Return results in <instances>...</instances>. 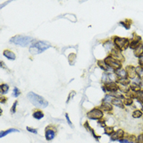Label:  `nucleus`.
I'll return each mask as SVG.
<instances>
[{
	"label": "nucleus",
	"mask_w": 143,
	"mask_h": 143,
	"mask_svg": "<svg viewBox=\"0 0 143 143\" xmlns=\"http://www.w3.org/2000/svg\"><path fill=\"white\" fill-rule=\"evenodd\" d=\"M104 133L106 134H107V135L111 136L114 133V128H113V127H108V126L105 127H104Z\"/></svg>",
	"instance_id": "23"
},
{
	"label": "nucleus",
	"mask_w": 143,
	"mask_h": 143,
	"mask_svg": "<svg viewBox=\"0 0 143 143\" xmlns=\"http://www.w3.org/2000/svg\"><path fill=\"white\" fill-rule=\"evenodd\" d=\"M119 141H120V143H132L127 138H122V139L119 140Z\"/></svg>",
	"instance_id": "36"
},
{
	"label": "nucleus",
	"mask_w": 143,
	"mask_h": 143,
	"mask_svg": "<svg viewBox=\"0 0 143 143\" xmlns=\"http://www.w3.org/2000/svg\"><path fill=\"white\" fill-rule=\"evenodd\" d=\"M130 90L132 91H134V92H138L139 91H141V87L139 84H136V83H132L130 87H129Z\"/></svg>",
	"instance_id": "21"
},
{
	"label": "nucleus",
	"mask_w": 143,
	"mask_h": 143,
	"mask_svg": "<svg viewBox=\"0 0 143 143\" xmlns=\"http://www.w3.org/2000/svg\"><path fill=\"white\" fill-rule=\"evenodd\" d=\"M56 136V131L51 128H49V127H48L46 129H45V137L46 138L47 141H51L53 140Z\"/></svg>",
	"instance_id": "10"
},
{
	"label": "nucleus",
	"mask_w": 143,
	"mask_h": 143,
	"mask_svg": "<svg viewBox=\"0 0 143 143\" xmlns=\"http://www.w3.org/2000/svg\"><path fill=\"white\" fill-rule=\"evenodd\" d=\"M105 63L113 70H118V69H120L122 67V65H121V63L114 60L113 57H111L110 55L106 57V59L104 60Z\"/></svg>",
	"instance_id": "6"
},
{
	"label": "nucleus",
	"mask_w": 143,
	"mask_h": 143,
	"mask_svg": "<svg viewBox=\"0 0 143 143\" xmlns=\"http://www.w3.org/2000/svg\"><path fill=\"white\" fill-rule=\"evenodd\" d=\"M76 58H77V56H76V55H75V54L71 53V54H70V55H69L68 59H69V63H70V65L74 64V63H75V61H76Z\"/></svg>",
	"instance_id": "26"
},
{
	"label": "nucleus",
	"mask_w": 143,
	"mask_h": 143,
	"mask_svg": "<svg viewBox=\"0 0 143 143\" xmlns=\"http://www.w3.org/2000/svg\"><path fill=\"white\" fill-rule=\"evenodd\" d=\"M114 73L117 77H119V78H127V74L126 70L120 68V69L114 70Z\"/></svg>",
	"instance_id": "13"
},
{
	"label": "nucleus",
	"mask_w": 143,
	"mask_h": 143,
	"mask_svg": "<svg viewBox=\"0 0 143 143\" xmlns=\"http://www.w3.org/2000/svg\"><path fill=\"white\" fill-rule=\"evenodd\" d=\"M125 135V132L124 131L123 129H118L117 131H115L111 136H110V140L111 141H119L122 138H124Z\"/></svg>",
	"instance_id": "8"
},
{
	"label": "nucleus",
	"mask_w": 143,
	"mask_h": 143,
	"mask_svg": "<svg viewBox=\"0 0 143 143\" xmlns=\"http://www.w3.org/2000/svg\"><path fill=\"white\" fill-rule=\"evenodd\" d=\"M141 38L140 36H138L136 35V38H134L129 44V47L132 49H134L136 48L140 45V42H141Z\"/></svg>",
	"instance_id": "12"
},
{
	"label": "nucleus",
	"mask_w": 143,
	"mask_h": 143,
	"mask_svg": "<svg viewBox=\"0 0 143 143\" xmlns=\"http://www.w3.org/2000/svg\"><path fill=\"white\" fill-rule=\"evenodd\" d=\"M120 25H122L125 29H130V24H127V20H126V21H120V23H119Z\"/></svg>",
	"instance_id": "32"
},
{
	"label": "nucleus",
	"mask_w": 143,
	"mask_h": 143,
	"mask_svg": "<svg viewBox=\"0 0 143 143\" xmlns=\"http://www.w3.org/2000/svg\"><path fill=\"white\" fill-rule=\"evenodd\" d=\"M12 132H19V131L17 129H15V128H10L6 131H1V134H0V137L3 138L6 135H7L8 134L10 133H12Z\"/></svg>",
	"instance_id": "22"
},
{
	"label": "nucleus",
	"mask_w": 143,
	"mask_h": 143,
	"mask_svg": "<svg viewBox=\"0 0 143 143\" xmlns=\"http://www.w3.org/2000/svg\"><path fill=\"white\" fill-rule=\"evenodd\" d=\"M7 100V98H6L5 96H1V103H6Z\"/></svg>",
	"instance_id": "39"
},
{
	"label": "nucleus",
	"mask_w": 143,
	"mask_h": 143,
	"mask_svg": "<svg viewBox=\"0 0 143 143\" xmlns=\"http://www.w3.org/2000/svg\"><path fill=\"white\" fill-rule=\"evenodd\" d=\"M20 94H21V91L17 88H13V95H12L13 97H18Z\"/></svg>",
	"instance_id": "31"
},
{
	"label": "nucleus",
	"mask_w": 143,
	"mask_h": 143,
	"mask_svg": "<svg viewBox=\"0 0 143 143\" xmlns=\"http://www.w3.org/2000/svg\"><path fill=\"white\" fill-rule=\"evenodd\" d=\"M98 124H100L102 127H106V122H105V120H99V121H98Z\"/></svg>",
	"instance_id": "37"
},
{
	"label": "nucleus",
	"mask_w": 143,
	"mask_h": 143,
	"mask_svg": "<svg viewBox=\"0 0 143 143\" xmlns=\"http://www.w3.org/2000/svg\"><path fill=\"white\" fill-rule=\"evenodd\" d=\"M142 116V112L141 110H134L133 113H132V117L134 118H140Z\"/></svg>",
	"instance_id": "28"
},
{
	"label": "nucleus",
	"mask_w": 143,
	"mask_h": 143,
	"mask_svg": "<svg viewBox=\"0 0 143 143\" xmlns=\"http://www.w3.org/2000/svg\"><path fill=\"white\" fill-rule=\"evenodd\" d=\"M134 143H143V133L138 134L136 137V140Z\"/></svg>",
	"instance_id": "30"
},
{
	"label": "nucleus",
	"mask_w": 143,
	"mask_h": 143,
	"mask_svg": "<svg viewBox=\"0 0 143 143\" xmlns=\"http://www.w3.org/2000/svg\"><path fill=\"white\" fill-rule=\"evenodd\" d=\"M102 89L103 90V91H104V92H106V91H106V87H105V85L102 86Z\"/></svg>",
	"instance_id": "41"
},
{
	"label": "nucleus",
	"mask_w": 143,
	"mask_h": 143,
	"mask_svg": "<svg viewBox=\"0 0 143 143\" xmlns=\"http://www.w3.org/2000/svg\"><path fill=\"white\" fill-rule=\"evenodd\" d=\"M113 39L114 45L120 51H124V50L127 49V47L129 46L130 41L127 38H120V37H118V36H114V37H113Z\"/></svg>",
	"instance_id": "4"
},
{
	"label": "nucleus",
	"mask_w": 143,
	"mask_h": 143,
	"mask_svg": "<svg viewBox=\"0 0 143 143\" xmlns=\"http://www.w3.org/2000/svg\"><path fill=\"white\" fill-rule=\"evenodd\" d=\"M123 103L124 106H131L133 103V99L131 98H124Z\"/></svg>",
	"instance_id": "29"
},
{
	"label": "nucleus",
	"mask_w": 143,
	"mask_h": 143,
	"mask_svg": "<svg viewBox=\"0 0 143 143\" xmlns=\"http://www.w3.org/2000/svg\"><path fill=\"white\" fill-rule=\"evenodd\" d=\"M27 130L31 132V133H33V134H38V131L33 127H27Z\"/></svg>",
	"instance_id": "34"
},
{
	"label": "nucleus",
	"mask_w": 143,
	"mask_h": 143,
	"mask_svg": "<svg viewBox=\"0 0 143 143\" xmlns=\"http://www.w3.org/2000/svg\"><path fill=\"white\" fill-rule=\"evenodd\" d=\"M111 103L113 105H114L115 106L124 109V103L121 101V99H117V98H113L112 99V101H111Z\"/></svg>",
	"instance_id": "18"
},
{
	"label": "nucleus",
	"mask_w": 143,
	"mask_h": 143,
	"mask_svg": "<svg viewBox=\"0 0 143 143\" xmlns=\"http://www.w3.org/2000/svg\"><path fill=\"white\" fill-rule=\"evenodd\" d=\"M110 56L111 57H113L114 60H117L120 63L124 60V58L122 53H120V50L118 49L117 48H113V49H111V51H110Z\"/></svg>",
	"instance_id": "7"
},
{
	"label": "nucleus",
	"mask_w": 143,
	"mask_h": 143,
	"mask_svg": "<svg viewBox=\"0 0 143 143\" xmlns=\"http://www.w3.org/2000/svg\"><path fill=\"white\" fill-rule=\"evenodd\" d=\"M134 55L136 57H140L141 55H143V45L140 44L136 49H134Z\"/></svg>",
	"instance_id": "16"
},
{
	"label": "nucleus",
	"mask_w": 143,
	"mask_h": 143,
	"mask_svg": "<svg viewBox=\"0 0 143 143\" xmlns=\"http://www.w3.org/2000/svg\"><path fill=\"white\" fill-rule=\"evenodd\" d=\"M27 99H29V101L35 106L38 108H45L46 106H48L49 105V103L48 101L44 99L41 95L34 93V92H29L27 94Z\"/></svg>",
	"instance_id": "1"
},
{
	"label": "nucleus",
	"mask_w": 143,
	"mask_h": 143,
	"mask_svg": "<svg viewBox=\"0 0 143 143\" xmlns=\"http://www.w3.org/2000/svg\"><path fill=\"white\" fill-rule=\"evenodd\" d=\"M17 103H18L17 101H15L14 103H13V106L11 107V113H16V107H17Z\"/></svg>",
	"instance_id": "35"
},
{
	"label": "nucleus",
	"mask_w": 143,
	"mask_h": 143,
	"mask_svg": "<svg viewBox=\"0 0 143 143\" xmlns=\"http://www.w3.org/2000/svg\"><path fill=\"white\" fill-rule=\"evenodd\" d=\"M33 38L31 36H25V35H16L10 38V41L15 45L25 47L29 45L33 41Z\"/></svg>",
	"instance_id": "3"
},
{
	"label": "nucleus",
	"mask_w": 143,
	"mask_h": 143,
	"mask_svg": "<svg viewBox=\"0 0 143 143\" xmlns=\"http://www.w3.org/2000/svg\"><path fill=\"white\" fill-rule=\"evenodd\" d=\"M116 81L122 86H127L130 84V80L128 78H119Z\"/></svg>",
	"instance_id": "19"
},
{
	"label": "nucleus",
	"mask_w": 143,
	"mask_h": 143,
	"mask_svg": "<svg viewBox=\"0 0 143 143\" xmlns=\"http://www.w3.org/2000/svg\"><path fill=\"white\" fill-rule=\"evenodd\" d=\"M1 67H3V68H5V69H6V67L5 66V63H4V62L3 61H1Z\"/></svg>",
	"instance_id": "40"
},
{
	"label": "nucleus",
	"mask_w": 143,
	"mask_h": 143,
	"mask_svg": "<svg viewBox=\"0 0 143 143\" xmlns=\"http://www.w3.org/2000/svg\"><path fill=\"white\" fill-rule=\"evenodd\" d=\"M87 117L90 120H101L103 117V112L99 108H94L87 113Z\"/></svg>",
	"instance_id": "5"
},
{
	"label": "nucleus",
	"mask_w": 143,
	"mask_h": 143,
	"mask_svg": "<svg viewBox=\"0 0 143 143\" xmlns=\"http://www.w3.org/2000/svg\"><path fill=\"white\" fill-rule=\"evenodd\" d=\"M126 71H127V77H130L131 79H134V78L136 77V76H137L136 70H135V67H134L133 66H131V65L127 66Z\"/></svg>",
	"instance_id": "11"
},
{
	"label": "nucleus",
	"mask_w": 143,
	"mask_h": 143,
	"mask_svg": "<svg viewBox=\"0 0 143 143\" xmlns=\"http://www.w3.org/2000/svg\"><path fill=\"white\" fill-rule=\"evenodd\" d=\"M104 85L106 91L109 92H117L119 90V86L115 82H106Z\"/></svg>",
	"instance_id": "9"
},
{
	"label": "nucleus",
	"mask_w": 143,
	"mask_h": 143,
	"mask_svg": "<svg viewBox=\"0 0 143 143\" xmlns=\"http://www.w3.org/2000/svg\"><path fill=\"white\" fill-rule=\"evenodd\" d=\"M3 56L5 57H6L8 60H15L16 59V55L13 52L10 51V50H8V49H6L3 51Z\"/></svg>",
	"instance_id": "14"
},
{
	"label": "nucleus",
	"mask_w": 143,
	"mask_h": 143,
	"mask_svg": "<svg viewBox=\"0 0 143 143\" xmlns=\"http://www.w3.org/2000/svg\"><path fill=\"white\" fill-rule=\"evenodd\" d=\"M138 63H139L140 66L143 67V55H141V56L138 58Z\"/></svg>",
	"instance_id": "38"
},
{
	"label": "nucleus",
	"mask_w": 143,
	"mask_h": 143,
	"mask_svg": "<svg viewBox=\"0 0 143 143\" xmlns=\"http://www.w3.org/2000/svg\"><path fill=\"white\" fill-rule=\"evenodd\" d=\"M9 85L7 84H2L1 86H0V89H1V95L6 94L8 91H9Z\"/></svg>",
	"instance_id": "25"
},
{
	"label": "nucleus",
	"mask_w": 143,
	"mask_h": 143,
	"mask_svg": "<svg viewBox=\"0 0 143 143\" xmlns=\"http://www.w3.org/2000/svg\"><path fill=\"white\" fill-rule=\"evenodd\" d=\"M32 116H33V117L35 118L36 120H41V119H42V118L44 117L45 115H44V113H42V111H41V110H36V111H34V112L33 113Z\"/></svg>",
	"instance_id": "20"
},
{
	"label": "nucleus",
	"mask_w": 143,
	"mask_h": 143,
	"mask_svg": "<svg viewBox=\"0 0 143 143\" xmlns=\"http://www.w3.org/2000/svg\"><path fill=\"white\" fill-rule=\"evenodd\" d=\"M97 64H98V66H99L103 71L107 72L108 70H110V69H111V68L105 63L104 60H98V61H97Z\"/></svg>",
	"instance_id": "17"
},
{
	"label": "nucleus",
	"mask_w": 143,
	"mask_h": 143,
	"mask_svg": "<svg viewBox=\"0 0 143 143\" xmlns=\"http://www.w3.org/2000/svg\"><path fill=\"white\" fill-rule=\"evenodd\" d=\"M51 47V45L48 41H38L34 42L29 48V52L31 54H39L48 49Z\"/></svg>",
	"instance_id": "2"
},
{
	"label": "nucleus",
	"mask_w": 143,
	"mask_h": 143,
	"mask_svg": "<svg viewBox=\"0 0 143 143\" xmlns=\"http://www.w3.org/2000/svg\"><path fill=\"white\" fill-rule=\"evenodd\" d=\"M65 117H66V119H67V124H69V126L70 127H74V125H73V124H72V122L70 121V117H69V116H68V113H65Z\"/></svg>",
	"instance_id": "33"
},
{
	"label": "nucleus",
	"mask_w": 143,
	"mask_h": 143,
	"mask_svg": "<svg viewBox=\"0 0 143 143\" xmlns=\"http://www.w3.org/2000/svg\"><path fill=\"white\" fill-rule=\"evenodd\" d=\"M136 70V74H137V76L141 78V79H143V67L141 66H138L135 68Z\"/></svg>",
	"instance_id": "24"
},
{
	"label": "nucleus",
	"mask_w": 143,
	"mask_h": 143,
	"mask_svg": "<svg viewBox=\"0 0 143 143\" xmlns=\"http://www.w3.org/2000/svg\"><path fill=\"white\" fill-rule=\"evenodd\" d=\"M137 99L138 102L143 104V90H141L138 92H137Z\"/></svg>",
	"instance_id": "27"
},
{
	"label": "nucleus",
	"mask_w": 143,
	"mask_h": 143,
	"mask_svg": "<svg viewBox=\"0 0 143 143\" xmlns=\"http://www.w3.org/2000/svg\"><path fill=\"white\" fill-rule=\"evenodd\" d=\"M101 110L106 111V112H110L113 110V106L110 103H102L101 106H99Z\"/></svg>",
	"instance_id": "15"
}]
</instances>
